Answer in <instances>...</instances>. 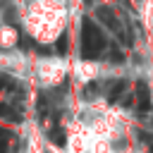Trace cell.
Wrapping results in <instances>:
<instances>
[{
	"label": "cell",
	"instance_id": "1",
	"mask_svg": "<svg viewBox=\"0 0 153 153\" xmlns=\"http://www.w3.org/2000/svg\"><path fill=\"white\" fill-rule=\"evenodd\" d=\"M105 45H108V41H105L103 29L93 19L84 17L81 19V57L93 60V57H98L105 50Z\"/></svg>",
	"mask_w": 153,
	"mask_h": 153
},
{
	"label": "cell",
	"instance_id": "2",
	"mask_svg": "<svg viewBox=\"0 0 153 153\" xmlns=\"http://www.w3.org/2000/svg\"><path fill=\"white\" fill-rule=\"evenodd\" d=\"M134 96H136V108H139V112H148V110H151V88H148L146 81H136Z\"/></svg>",
	"mask_w": 153,
	"mask_h": 153
},
{
	"label": "cell",
	"instance_id": "3",
	"mask_svg": "<svg viewBox=\"0 0 153 153\" xmlns=\"http://www.w3.org/2000/svg\"><path fill=\"white\" fill-rule=\"evenodd\" d=\"M98 19H100V22H105L110 29H117V19L110 14V10H108V7H100V10H98Z\"/></svg>",
	"mask_w": 153,
	"mask_h": 153
},
{
	"label": "cell",
	"instance_id": "4",
	"mask_svg": "<svg viewBox=\"0 0 153 153\" xmlns=\"http://www.w3.org/2000/svg\"><path fill=\"white\" fill-rule=\"evenodd\" d=\"M122 91H124V79H117V81H112V84H110V91H108V98H110V100H117Z\"/></svg>",
	"mask_w": 153,
	"mask_h": 153
},
{
	"label": "cell",
	"instance_id": "5",
	"mask_svg": "<svg viewBox=\"0 0 153 153\" xmlns=\"http://www.w3.org/2000/svg\"><path fill=\"white\" fill-rule=\"evenodd\" d=\"M50 141L55 146H65V131L62 129H50Z\"/></svg>",
	"mask_w": 153,
	"mask_h": 153
},
{
	"label": "cell",
	"instance_id": "6",
	"mask_svg": "<svg viewBox=\"0 0 153 153\" xmlns=\"http://www.w3.org/2000/svg\"><path fill=\"white\" fill-rule=\"evenodd\" d=\"M0 117H7V120H19V115H17L12 108H7V105H0Z\"/></svg>",
	"mask_w": 153,
	"mask_h": 153
},
{
	"label": "cell",
	"instance_id": "7",
	"mask_svg": "<svg viewBox=\"0 0 153 153\" xmlns=\"http://www.w3.org/2000/svg\"><path fill=\"white\" fill-rule=\"evenodd\" d=\"M65 45H67V36L62 33V38H60V43H57V50H60V53H65V50H67Z\"/></svg>",
	"mask_w": 153,
	"mask_h": 153
},
{
	"label": "cell",
	"instance_id": "8",
	"mask_svg": "<svg viewBox=\"0 0 153 153\" xmlns=\"http://www.w3.org/2000/svg\"><path fill=\"white\" fill-rule=\"evenodd\" d=\"M110 60H122V53H110Z\"/></svg>",
	"mask_w": 153,
	"mask_h": 153
},
{
	"label": "cell",
	"instance_id": "9",
	"mask_svg": "<svg viewBox=\"0 0 153 153\" xmlns=\"http://www.w3.org/2000/svg\"><path fill=\"white\" fill-rule=\"evenodd\" d=\"M5 84H7V79H2V76H0V88H5Z\"/></svg>",
	"mask_w": 153,
	"mask_h": 153
}]
</instances>
